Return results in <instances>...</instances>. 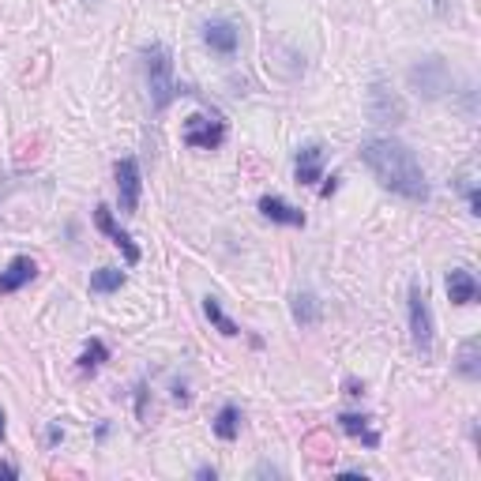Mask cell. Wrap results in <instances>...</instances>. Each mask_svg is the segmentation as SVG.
<instances>
[{"label": "cell", "instance_id": "1", "mask_svg": "<svg viewBox=\"0 0 481 481\" xmlns=\"http://www.w3.org/2000/svg\"><path fill=\"white\" fill-rule=\"evenodd\" d=\"M361 162L369 165V173L380 180L387 192L402 195L410 203H425L429 200V180H425V170L421 162L414 158V150L391 140V135H376V140H365L361 143Z\"/></svg>", "mask_w": 481, "mask_h": 481}, {"label": "cell", "instance_id": "2", "mask_svg": "<svg viewBox=\"0 0 481 481\" xmlns=\"http://www.w3.org/2000/svg\"><path fill=\"white\" fill-rule=\"evenodd\" d=\"M143 75H147V90H150V105L155 110H165L177 95H188L185 87H177L173 80V53L165 50L162 42L147 45L143 50Z\"/></svg>", "mask_w": 481, "mask_h": 481}, {"label": "cell", "instance_id": "3", "mask_svg": "<svg viewBox=\"0 0 481 481\" xmlns=\"http://www.w3.org/2000/svg\"><path fill=\"white\" fill-rule=\"evenodd\" d=\"M406 312H410V339H414V350L421 357H432V309L425 301V290L417 282H410V294H406Z\"/></svg>", "mask_w": 481, "mask_h": 481}, {"label": "cell", "instance_id": "4", "mask_svg": "<svg viewBox=\"0 0 481 481\" xmlns=\"http://www.w3.org/2000/svg\"><path fill=\"white\" fill-rule=\"evenodd\" d=\"M410 87L417 90L421 98H444L447 90H451V68L444 65L440 57H425V60H417V65L410 68Z\"/></svg>", "mask_w": 481, "mask_h": 481}, {"label": "cell", "instance_id": "5", "mask_svg": "<svg viewBox=\"0 0 481 481\" xmlns=\"http://www.w3.org/2000/svg\"><path fill=\"white\" fill-rule=\"evenodd\" d=\"M117 203H120V215H135L140 210V192H143V177H140V162L135 158H120L117 162Z\"/></svg>", "mask_w": 481, "mask_h": 481}, {"label": "cell", "instance_id": "6", "mask_svg": "<svg viewBox=\"0 0 481 481\" xmlns=\"http://www.w3.org/2000/svg\"><path fill=\"white\" fill-rule=\"evenodd\" d=\"M225 140V120L222 117H203V113H195L185 120V143L195 147V150H215L222 147Z\"/></svg>", "mask_w": 481, "mask_h": 481}, {"label": "cell", "instance_id": "7", "mask_svg": "<svg viewBox=\"0 0 481 481\" xmlns=\"http://www.w3.org/2000/svg\"><path fill=\"white\" fill-rule=\"evenodd\" d=\"M95 225H98V230H102V233L110 237L113 245L120 248V256H125V263H140V256H143V252H140V245H135V240H132V237L113 222V210H110V207H95Z\"/></svg>", "mask_w": 481, "mask_h": 481}, {"label": "cell", "instance_id": "8", "mask_svg": "<svg viewBox=\"0 0 481 481\" xmlns=\"http://www.w3.org/2000/svg\"><path fill=\"white\" fill-rule=\"evenodd\" d=\"M369 110H372V120H380V125H399L402 120V102L391 95V90L384 83H376L372 87V95H369Z\"/></svg>", "mask_w": 481, "mask_h": 481}, {"label": "cell", "instance_id": "9", "mask_svg": "<svg viewBox=\"0 0 481 481\" xmlns=\"http://www.w3.org/2000/svg\"><path fill=\"white\" fill-rule=\"evenodd\" d=\"M294 173H297V185H316L324 177V147L320 143L301 147L294 158Z\"/></svg>", "mask_w": 481, "mask_h": 481}, {"label": "cell", "instance_id": "10", "mask_svg": "<svg viewBox=\"0 0 481 481\" xmlns=\"http://www.w3.org/2000/svg\"><path fill=\"white\" fill-rule=\"evenodd\" d=\"M203 42H207L215 53L233 57V53H237V42H240V30H237L230 19H215V23L203 27Z\"/></svg>", "mask_w": 481, "mask_h": 481}, {"label": "cell", "instance_id": "11", "mask_svg": "<svg viewBox=\"0 0 481 481\" xmlns=\"http://www.w3.org/2000/svg\"><path fill=\"white\" fill-rule=\"evenodd\" d=\"M34 279H38V263L30 260V256H15V260L8 263V271H0V294H15Z\"/></svg>", "mask_w": 481, "mask_h": 481}, {"label": "cell", "instance_id": "12", "mask_svg": "<svg viewBox=\"0 0 481 481\" xmlns=\"http://www.w3.org/2000/svg\"><path fill=\"white\" fill-rule=\"evenodd\" d=\"M477 294L481 290H477L474 271H466V267L447 271V297H451V305H474Z\"/></svg>", "mask_w": 481, "mask_h": 481}, {"label": "cell", "instance_id": "13", "mask_svg": "<svg viewBox=\"0 0 481 481\" xmlns=\"http://www.w3.org/2000/svg\"><path fill=\"white\" fill-rule=\"evenodd\" d=\"M260 210H263V218L279 222V225H305V210H297L294 203L279 200V195H263V200H260Z\"/></svg>", "mask_w": 481, "mask_h": 481}, {"label": "cell", "instance_id": "14", "mask_svg": "<svg viewBox=\"0 0 481 481\" xmlns=\"http://www.w3.org/2000/svg\"><path fill=\"white\" fill-rule=\"evenodd\" d=\"M290 316H294V324H301V327H316V324H320V297L309 294V290H297L290 297Z\"/></svg>", "mask_w": 481, "mask_h": 481}, {"label": "cell", "instance_id": "15", "mask_svg": "<svg viewBox=\"0 0 481 481\" xmlns=\"http://www.w3.org/2000/svg\"><path fill=\"white\" fill-rule=\"evenodd\" d=\"M339 425H342V432H350V436H357V440H365V447H376V444H380V432L369 425L365 414H342Z\"/></svg>", "mask_w": 481, "mask_h": 481}, {"label": "cell", "instance_id": "16", "mask_svg": "<svg viewBox=\"0 0 481 481\" xmlns=\"http://www.w3.org/2000/svg\"><path fill=\"white\" fill-rule=\"evenodd\" d=\"M237 432H240V410L233 402H225L215 417V436L218 440H237Z\"/></svg>", "mask_w": 481, "mask_h": 481}, {"label": "cell", "instance_id": "17", "mask_svg": "<svg viewBox=\"0 0 481 481\" xmlns=\"http://www.w3.org/2000/svg\"><path fill=\"white\" fill-rule=\"evenodd\" d=\"M203 312H207V320H210V324H215V327L222 331V335H225V339H233V335H240V327H237V324L230 320V316H225V312H222V301H218V297H210V294H207V297H203Z\"/></svg>", "mask_w": 481, "mask_h": 481}, {"label": "cell", "instance_id": "18", "mask_svg": "<svg viewBox=\"0 0 481 481\" xmlns=\"http://www.w3.org/2000/svg\"><path fill=\"white\" fill-rule=\"evenodd\" d=\"M459 376H466V380H477L481 376V361H477V339H466L462 350H459V361H455Z\"/></svg>", "mask_w": 481, "mask_h": 481}, {"label": "cell", "instance_id": "19", "mask_svg": "<svg viewBox=\"0 0 481 481\" xmlns=\"http://www.w3.org/2000/svg\"><path fill=\"white\" fill-rule=\"evenodd\" d=\"M125 286V271H117V267H102L90 275V294H113Z\"/></svg>", "mask_w": 481, "mask_h": 481}, {"label": "cell", "instance_id": "20", "mask_svg": "<svg viewBox=\"0 0 481 481\" xmlns=\"http://www.w3.org/2000/svg\"><path fill=\"white\" fill-rule=\"evenodd\" d=\"M105 357H110V346H105L102 339H90L87 350H83V357H80V369H83V372H95Z\"/></svg>", "mask_w": 481, "mask_h": 481}, {"label": "cell", "instance_id": "21", "mask_svg": "<svg viewBox=\"0 0 481 481\" xmlns=\"http://www.w3.org/2000/svg\"><path fill=\"white\" fill-rule=\"evenodd\" d=\"M0 477H4V481H15V477H19V466H11V462H0Z\"/></svg>", "mask_w": 481, "mask_h": 481}, {"label": "cell", "instance_id": "22", "mask_svg": "<svg viewBox=\"0 0 481 481\" xmlns=\"http://www.w3.org/2000/svg\"><path fill=\"white\" fill-rule=\"evenodd\" d=\"M195 477H203V481H215V477H218V470H215V466H200V470H195Z\"/></svg>", "mask_w": 481, "mask_h": 481}, {"label": "cell", "instance_id": "23", "mask_svg": "<svg viewBox=\"0 0 481 481\" xmlns=\"http://www.w3.org/2000/svg\"><path fill=\"white\" fill-rule=\"evenodd\" d=\"M335 188H339V180H335V177H331V180H327V185L320 188V195H324V200H327V195H331V192H335Z\"/></svg>", "mask_w": 481, "mask_h": 481}, {"label": "cell", "instance_id": "24", "mask_svg": "<svg viewBox=\"0 0 481 481\" xmlns=\"http://www.w3.org/2000/svg\"><path fill=\"white\" fill-rule=\"evenodd\" d=\"M60 436H65V429H60V425H50V444H57Z\"/></svg>", "mask_w": 481, "mask_h": 481}, {"label": "cell", "instance_id": "25", "mask_svg": "<svg viewBox=\"0 0 481 481\" xmlns=\"http://www.w3.org/2000/svg\"><path fill=\"white\" fill-rule=\"evenodd\" d=\"M0 440H4V410H0Z\"/></svg>", "mask_w": 481, "mask_h": 481}]
</instances>
